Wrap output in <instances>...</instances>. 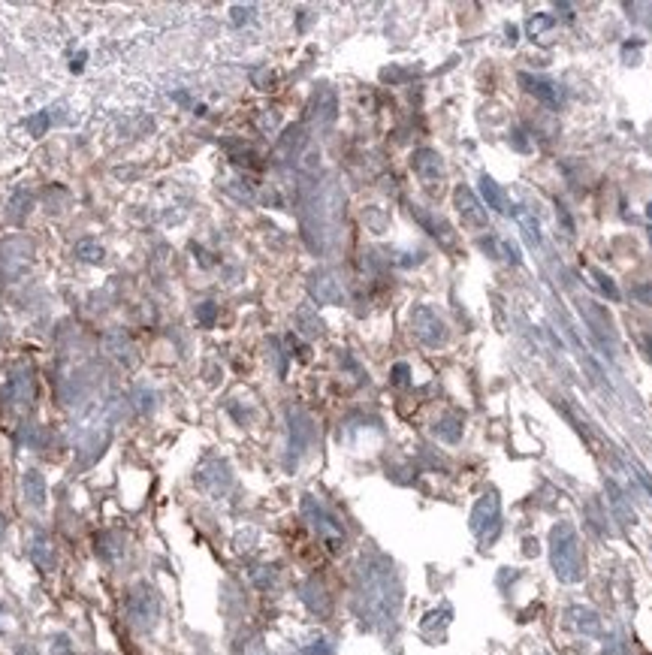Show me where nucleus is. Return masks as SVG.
I'll list each match as a JSON object with an SVG mask.
<instances>
[{"label":"nucleus","mask_w":652,"mask_h":655,"mask_svg":"<svg viewBox=\"0 0 652 655\" xmlns=\"http://www.w3.org/2000/svg\"><path fill=\"white\" fill-rule=\"evenodd\" d=\"M411 167H414V172L426 181V185H435V181H441V176H444L441 157H438V154H435L432 148H420V151H414V157H411Z\"/></svg>","instance_id":"nucleus-7"},{"label":"nucleus","mask_w":652,"mask_h":655,"mask_svg":"<svg viewBox=\"0 0 652 655\" xmlns=\"http://www.w3.org/2000/svg\"><path fill=\"white\" fill-rule=\"evenodd\" d=\"M646 348H649V353H652V341H649V344H646Z\"/></svg>","instance_id":"nucleus-21"},{"label":"nucleus","mask_w":652,"mask_h":655,"mask_svg":"<svg viewBox=\"0 0 652 655\" xmlns=\"http://www.w3.org/2000/svg\"><path fill=\"white\" fill-rule=\"evenodd\" d=\"M510 215L520 221L522 233H526V242L531 245V248H538V245H540V226H538V221H535V217L529 215V208H522V206H520V208H513Z\"/></svg>","instance_id":"nucleus-9"},{"label":"nucleus","mask_w":652,"mask_h":655,"mask_svg":"<svg viewBox=\"0 0 652 655\" xmlns=\"http://www.w3.org/2000/svg\"><path fill=\"white\" fill-rule=\"evenodd\" d=\"M480 194L486 199V206L495 208V212H504V215H510V206H508V199H504L501 194V187L495 185V181L490 176H480Z\"/></svg>","instance_id":"nucleus-8"},{"label":"nucleus","mask_w":652,"mask_h":655,"mask_svg":"<svg viewBox=\"0 0 652 655\" xmlns=\"http://www.w3.org/2000/svg\"><path fill=\"white\" fill-rule=\"evenodd\" d=\"M411 330H414V335L426 344V348H441V344L447 341L444 321H441L432 308H426V305L414 308V314H411Z\"/></svg>","instance_id":"nucleus-1"},{"label":"nucleus","mask_w":652,"mask_h":655,"mask_svg":"<svg viewBox=\"0 0 652 655\" xmlns=\"http://www.w3.org/2000/svg\"><path fill=\"white\" fill-rule=\"evenodd\" d=\"M453 203H456L459 217H462V226H468V230H486V208L480 206V199H477L465 185L456 187Z\"/></svg>","instance_id":"nucleus-3"},{"label":"nucleus","mask_w":652,"mask_h":655,"mask_svg":"<svg viewBox=\"0 0 652 655\" xmlns=\"http://www.w3.org/2000/svg\"><path fill=\"white\" fill-rule=\"evenodd\" d=\"M127 613H130V622L136 625V629L149 631L151 625L158 622V616H160L158 595H154L149 586H139V589H133L130 601H127Z\"/></svg>","instance_id":"nucleus-2"},{"label":"nucleus","mask_w":652,"mask_h":655,"mask_svg":"<svg viewBox=\"0 0 652 655\" xmlns=\"http://www.w3.org/2000/svg\"><path fill=\"white\" fill-rule=\"evenodd\" d=\"M215 305L212 302H203V305H199V311H197V317H199V323H203V326H212L215 323Z\"/></svg>","instance_id":"nucleus-15"},{"label":"nucleus","mask_w":652,"mask_h":655,"mask_svg":"<svg viewBox=\"0 0 652 655\" xmlns=\"http://www.w3.org/2000/svg\"><path fill=\"white\" fill-rule=\"evenodd\" d=\"M333 118H335V94L333 91H324V94H317V100H314V121L333 124Z\"/></svg>","instance_id":"nucleus-12"},{"label":"nucleus","mask_w":652,"mask_h":655,"mask_svg":"<svg viewBox=\"0 0 652 655\" xmlns=\"http://www.w3.org/2000/svg\"><path fill=\"white\" fill-rule=\"evenodd\" d=\"M571 559H574V534L568 529H556V534H553V565L565 580L577 577L574 574L577 568L571 565Z\"/></svg>","instance_id":"nucleus-4"},{"label":"nucleus","mask_w":652,"mask_h":655,"mask_svg":"<svg viewBox=\"0 0 652 655\" xmlns=\"http://www.w3.org/2000/svg\"><path fill=\"white\" fill-rule=\"evenodd\" d=\"M635 296L640 299V302H649V305H652V284H649V287H637Z\"/></svg>","instance_id":"nucleus-18"},{"label":"nucleus","mask_w":652,"mask_h":655,"mask_svg":"<svg viewBox=\"0 0 652 655\" xmlns=\"http://www.w3.org/2000/svg\"><path fill=\"white\" fill-rule=\"evenodd\" d=\"M592 275H595V278H598V284H601V290H604V293H607L610 299H619V290H616V287H613V281H610L607 275H604V272H598V269H592Z\"/></svg>","instance_id":"nucleus-14"},{"label":"nucleus","mask_w":652,"mask_h":655,"mask_svg":"<svg viewBox=\"0 0 652 655\" xmlns=\"http://www.w3.org/2000/svg\"><path fill=\"white\" fill-rule=\"evenodd\" d=\"M520 85L529 91L531 97H538L540 103H547L549 109H559L562 106V88L556 85V82H549L544 76H529V72H522L520 76Z\"/></svg>","instance_id":"nucleus-5"},{"label":"nucleus","mask_w":652,"mask_h":655,"mask_svg":"<svg viewBox=\"0 0 652 655\" xmlns=\"http://www.w3.org/2000/svg\"><path fill=\"white\" fill-rule=\"evenodd\" d=\"M504 254H508V260H510V263H520V251H517V245L504 242Z\"/></svg>","instance_id":"nucleus-19"},{"label":"nucleus","mask_w":652,"mask_h":655,"mask_svg":"<svg viewBox=\"0 0 652 655\" xmlns=\"http://www.w3.org/2000/svg\"><path fill=\"white\" fill-rule=\"evenodd\" d=\"M308 290L320 305H335V302H342L344 299V290H342V284H338V278L333 275V272H317V275H311Z\"/></svg>","instance_id":"nucleus-6"},{"label":"nucleus","mask_w":652,"mask_h":655,"mask_svg":"<svg viewBox=\"0 0 652 655\" xmlns=\"http://www.w3.org/2000/svg\"><path fill=\"white\" fill-rule=\"evenodd\" d=\"M24 495L33 507H43L45 504V480L36 475V471H27L24 477Z\"/></svg>","instance_id":"nucleus-11"},{"label":"nucleus","mask_w":652,"mask_h":655,"mask_svg":"<svg viewBox=\"0 0 652 655\" xmlns=\"http://www.w3.org/2000/svg\"><path fill=\"white\" fill-rule=\"evenodd\" d=\"M106 350L115 353V357L121 360V362H130V360H133V344H130V339H127L124 332H109V335H106Z\"/></svg>","instance_id":"nucleus-10"},{"label":"nucleus","mask_w":652,"mask_h":655,"mask_svg":"<svg viewBox=\"0 0 652 655\" xmlns=\"http://www.w3.org/2000/svg\"><path fill=\"white\" fill-rule=\"evenodd\" d=\"M76 254H79V260H85V263H100L103 260V245L94 239H82L76 245Z\"/></svg>","instance_id":"nucleus-13"},{"label":"nucleus","mask_w":652,"mask_h":655,"mask_svg":"<svg viewBox=\"0 0 652 655\" xmlns=\"http://www.w3.org/2000/svg\"><path fill=\"white\" fill-rule=\"evenodd\" d=\"M646 215H649V217H652V203H649V208H646Z\"/></svg>","instance_id":"nucleus-20"},{"label":"nucleus","mask_w":652,"mask_h":655,"mask_svg":"<svg viewBox=\"0 0 652 655\" xmlns=\"http://www.w3.org/2000/svg\"><path fill=\"white\" fill-rule=\"evenodd\" d=\"M408 375L411 371H408V366H402V362L393 369V380H396V384H408Z\"/></svg>","instance_id":"nucleus-16"},{"label":"nucleus","mask_w":652,"mask_h":655,"mask_svg":"<svg viewBox=\"0 0 652 655\" xmlns=\"http://www.w3.org/2000/svg\"><path fill=\"white\" fill-rule=\"evenodd\" d=\"M535 18H538V22H531V24H529V31H531V33H538L540 27H549V24H553V18H549V15H535Z\"/></svg>","instance_id":"nucleus-17"}]
</instances>
